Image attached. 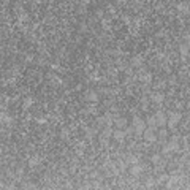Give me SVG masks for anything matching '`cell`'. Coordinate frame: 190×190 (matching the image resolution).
Instances as JSON below:
<instances>
[{
  "mask_svg": "<svg viewBox=\"0 0 190 190\" xmlns=\"http://www.w3.org/2000/svg\"><path fill=\"white\" fill-rule=\"evenodd\" d=\"M181 119H182V114H181L179 111H173V113H171L169 114V117H168V125H169V128H174V127H176V124L181 121Z\"/></svg>",
  "mask_w": 190,
  "mask_h": 190,
  "instance_id": "cell-1",
  "label": "cell"
},
{
  "mask_svg": "<svg viewBox=\"0 0 190 190\" xmlns=\"http://www.w3.org/2000/svg\"><path fill=\"white\" fill-rule=\"evenodd\" d=\"M146 122H144L143 119H139V117H135L133 119V128H135V132H136L138 135H141L144 130H146Z\"/></svg>",
  "mask_w": 190,
  "mask_h": 190,
  "instance_id": "cell-2",
  "label": "cell"
},
{
  "mask_svg": "<svg viewBox=\"0 0 190 190\" xmlns=\"http://www.w3.org/2000/svg\"><path fill=\"white\" fill-rule=\"evenodd\" d=\"M154 117H155V122H157V127H158V128H160V127H165V124H166V117H165L163 113H157Z\"/></svg>",
  "mask_w": 190,
  "mask_h": 190,
  "instance_id": "cell-3",
  "label": "cell"
},
{
  "mask_svg": "<svg viewBox=\"0 0 190 190\" xmlns=\"http://www.w3.org/2000/svg\"><path fill=\"white\" fill-rule=\"evenodd\" d=\"M177 11L182 13V14L190 13V5H188L187 2H181V3H177Z\"/></svg>",
  "mask_w": 190,
  "mask_h": 190,
  "instance_id": "cell-4",
  "label": "cell"
},
{
  "mask_svg": "<svg viewBox=\"0 0 190 190\" xmlns=\"http://www.w3.org/2000/svg\"><path fill=\"white\" fill-rule=\"evenodd\" d=\"M143 135H144V138H146L147 141H155V135H154V128H146L143 132Z\"/></svg>",
  "mask_w": 190,
  "mask_h": 190,
  "instance_id": "cell-5",
  "label": "cell"
},
{
  "mask_svg": "<svg viewBox=\"0 0 190 190\" xmlns=\"http://www.w3.org/2000/svg\"><path fill=\"white\" fill-rule=\"evenodd\" d=\"M113 138H114L116 141H122V139L125 138V132H122V128L114 130V132H113Z\"/></svg>",
  "mask_w": 190,
  "mask_h": 190,
  "instance_id": "cell-6",
  "label": "cell"
},
{
  "mask_svg": "<svg viewBox=\"0 0 190 190\" xmlns=\"http://www.w3.org/2000/svg\"><path fill=\"white\" fill-rule=\"evenodd\" d=\"M151 98H152V100H154V102H155L157 105H160L162 102H163V100H165V95H163V94H162V92H154Z\"/></svg>",
  "mask_w": 190,
  "mask_h": 190,
  "instance_id": "cell-7",
  "label": "cell"
},
{
  "mask_svg": "<svg viewBox=\"0 0 190 190\" xmlns=\"http://www.w3.org/2000/svg\"><path fill=\"white\" fill-rule=\"evenodd\" d=\"M86 98H87V102L94 103V102H97V100H98V95H97V92H94V90H90V92H87Z\"/></svg>",
  "mask_w": 190,
  "mask_h": 190,
  "instance_id": "cell-8",
  "label": "cell"
},
{
  "mask_svg": "<svg viewBox=\"0 0 190 190\" xmlns=\"http://www.w3.org/2000/svg\"><path fill=\"white\" fill-rule=\"evenodd\" d=\"M114 124H116V127H117V128H125V127H127V121L124 119V117H121V119L117 117V119L114 121Z\"/></svg>",
  "mask_w": 190,
  "mask_h": 190,
  "instance_id": "cell-9",
  "label": "cell"
},
{
  "mask_svg": "<svg viewBox=\"0 0 190 190\" xmlns=\"http://www.w3.org/2000/svg\"><path fill=\"white\" fill-rule=\"evenodd\" d=\"M143 60H144L143 56H135V57L132 59V65H133V67H139L141 63H143Z\"/></svg>",
  "mask_w": 190,
  "mask_h": 190,
  "instance_id": "cell-10",
  "label": "cell"
},
{
  "mask_svg": "<svg viewBox=\"0 0 190 190\" xmlns=\"http://www.w3.org/2000/svg\"><path fill=\"white\" fill-rule=\"evenodd\" d=\"M139 79L143 81V83L149 84L151 81H152V75H151V73H144V75H141V76H139Z\"/></svg>",
  "mask_w": 190,
  "mask_h": 190,
  "instance_id": "cell-11",
  "label": "cell"
},
{
  "mask_svg": "<svg viewBox=\"0 0 190 190\" xmlns=\"http://www.w3.org/2000/svg\"><path fill=\"white\" fill-rule=\"evenodd\" d=\"M179 51H181V56H182V57H185L187 54H188V44H181Z\"/></svg>",
  "mask_w": 190,
  "mask_h": 190,
  "instance_id": "cell-12",
  "label": "cell"
},
{
  "mask_svg": "<svg viewBox=\"0 0 190 190\" xmlns=\"http://www.w3.org/2000/svg\"><path fill=\"white\" fill-rule=\"evenodd\" d=\"M32 105H33V100L29 97V98H25V100H24V105H22V106H24V109H29Z\"/></svg>",
  "mask_w": 190,
  "mask_h": 190,
  "instance_id": "cell-13",
  "label": "cell"
},
{
  "mask_svg": "<svg viewBox=\"0 0 190 190\" xmlns=\"http://www.w3.org/2000/svg\"><path fill=\"white\" fill-rule=\"evenodd\" d=\"M38 162H40L38 157H32V158L29 160V165H30V166H37V165H38Z\"/></svg>",
  "mask_w": 190,
  "mask_h": 190,
  "instance_id": "cell-14",
  "label": "cell"
},
{
  "mask_svg": "<svg viewBox=\"0 0 190 190\" xmlns=\"http://www.w3.org/2000/svg\"><path fill=\"white\" fill-rule=\"evenodd\" d=\"M139 171H141V166H133V168H132V173H133V174H138Z\"/></svg>",
  "mask_w": 190,
  "mask_h": 190,
  "instance_id": "cell-15",
  "label": "cell"
},
{
  "mask_svg": "<svg viewBox=\"0 0 190 190\" xmlns=\"http://www.w3.org/2000/svg\"><path fill=\"white\" fill-rule=\"evenodd\" d=\"M152 160H154V162H158V160H160V155H154Z\"/></svg>",
  "mask_w": 190,
  "mask_h": 190,
  "instance_id": "cell-16",
  "label": "cell"
},
{
  "mask_svg": "<svg viewBox=\"0 0 190 190\" xmlns=\"http://www.w3.org/2000/svg\"><path fill=\"white\" fill-rule=\"evenodd\" d=\"M187 106H188V108H190V102H188V103H187Z\"/></svg>",
  "mask_w": 190,
  "mask_h": 190,
  "instance_id": "cell-17",
  "label": "cell"
}]
</instances>
